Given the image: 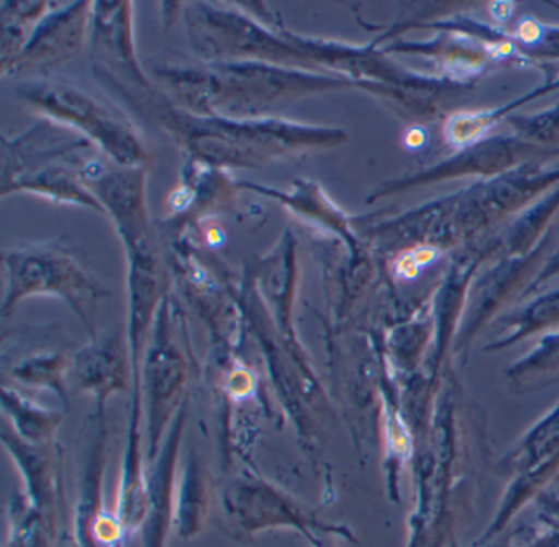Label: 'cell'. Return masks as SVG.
<instances>
[{
  "mask_svg": "<svg viewBox=\"0 0 559 547\" xmlns=\"http://www.w3.org/2000/svg\"><path fill=\"white\" fill-rule=\"evenodd\" d=\"M228 521L241 536H257L271 530H296L319 546L322 534H345L342 526L323 523L309 507L290 497L260 475L243 472L222 491Z\"/></svg>",
  "mask_w": 559,
  "mask_h": 547,
  "instance_id": "3957f363",
  "label": "cell"
},
{
  "mask_svg": "<svg viewBox=\"0 0 559 547\" xmlns=\"http://www.w3.org/2000/svg\"><path fill=\"white\" fill-rule=\"evenodd\" d=\"M510 133L539 147L559 146V102L532 115H510Z\"/></svg>",
  "mask_w": 559,
  "mask_h": 547,
  "instance_id": "d6986e66",
  "label": "cell"
},
{
  "mask_svg": "<svg viewBox=\"0 0 559 547\" xmlns=\"http://www.w3.org/2000/svg\"><path fill=\"white\" fill-rule=\"evenodd\" d=\"M507 389L513 395L538 392L559 380V330L539 336L535 346L507 367Z\"/></svg>",
  "mask_w": 559,
  "mask_h": 547,
  "instance_id": "2e32d148",
  "label": "cell"
},
{
  "mask_svg": "<svg viewBox=\"0 0 559 547\" xmlns=\"http://www.w3.org/2000/svg\"><path fill=\"white\" fill-rule=\"evenodd\" d=\"M186 372L181 356L166 341H156L145 367L146 461L158 455L173 419L185 399Z\"/></svg>",
  "mask_w": 559,
  "mask_h": 547,
  "instance_id": "52a82bcc",
  "label": "cell"
},
{
  "mask_svg": "<svg viewBox=\"0 0 559 547\" xmlns=\"http://www.w3.org/2000/svg\"><path fill=\"white\" fill-rule=\"evenodd\" d=\"M497 5L502 7V9H512V7L515 5V3H513V2L490 3V7H493V9H496ZM512 12H513V10H506V12H503V10H499V12H497V10H490V13H492V15L496 16V20H499V22H507V20H509L510 13H512Z\"/></svg>",
  "mask_w": 559,
  "mask_h": 547,
  "instance_id": "cb8c5ba5",
  "label": "cell"
},
{
  "mask_svg": "<svg viewBox=\"0 0 559 547\" xmlns=\"http://www.w3.org/2000/svg\"><path fill=\"white\" fill-rule=\"evenodd\" d=\"M211 488L201 459L191 452L176 481L175 530L182 540L194 539L207 520Z\"/></svg>",
  "mask_w": 559,
  "mask_h": 547,
  "instance_id": "9a60e30c",
  "label": "cell"
},
{
  "mask_svg": "<svg viewBox=\"0 0 559 547\" xmlns=\"http://www.w3.org/2000/svg\"><path fill=\"white\" fill-rule=\"evenodd\" d=\"M188 408L186 400L169 426L158 455L148 462L145 518L140 527L142 547H166L169 533L175 527L176 481Z\"/></svg>",
  "mask_w": 559,
  "mask_h": 547,
  "instance_id": "8992f818",
  "label": "cell"
},
{
  "mask_svg": "<svg viewBox=\"0 0 559 547\" xmlns=\"http://www.w3.org/2000/svg\"><path fill=\"white\" fill-rule=\"evenodd\" d=\"M129 377L126 356L116 341L84 349L73 366L74 385L90 393L96 405L106 406L114 393L126 389Z\"/></svg>",
  "mask_w": 559,
  "mask_h": 547,
  "instance_id": "4fadbf2b",
  "label": "cell"
},
{
  "mask_svg": "<svg viewBox=\"0 0 559 547\" xmlns=\"http://www.w3.org/2000/svg\"><path fill=\"white\" fill-rule=\"evenodd\" d=\"M513 546V534H500L496 539L489 540V543L480 544V546L471 547H512Z\"/></svg>",
  "mask_w": 559,
  "mask_h": 547,
  "instance_id": "603a6c76",
  "label": "cell"
},
{
  "mask_svg": "<svg viewBox=\"0 0 559 547\" xmlns=\"http://www.w3.org/2000/svg\"><path fill=\"white\" fill-rule=\"evenodd\" d=\"M556 186L559 166L548 167L546 160H533L457 190L453 213L457 245H476Z\"/></svg>",
  "mask_w": 559,
  "mask_h": 547,
  "instance_id": "6da1fadb",
  "label": "cell"
},
{
  "mask_svg": "<svg viewBox=\"0 0 559 547\" xmlns=\"http://www.w3.org/2000/svg\"><path fill=\"white\" fill-rule=\"evenodd\" d=\"M496 333L483 346L484 353L510 349L528 337L545 336L559 330V287L532 295L500 314L493 323ZM490 324V326H492Z\"/></svg>",
  "mask_w": 559,
  "mask_h": 547,
  "instance_id": "8fae6325",
  "label": "cell"
},
{
  "mask_svg": "<svg viewBox=\"0 0 559 547\" xmlns=\"http://www.w3.org/2000/svg\"><path fill=\"white\" fill-rule=\"evenodd\" d=\"M9 269V292L4 311L24 297L34 294H53L64 298L86 321V310L104 292L93 275L63 249H22L5 258Z\"/></svg>",
  "mask_w": 559,
  "mask_h": 547,
  "instance_id": "5b68a950",
  "label": "cell"
},
{
  "mask_svg": "<svg viewBox=\"0 0 559 547\" xmlns=\"http://www.w3.org/2000/svg\"><path fill=\"white\" fill-rule=\"evenodd\" d=\"M559 275V226H556L555 242H552L551 251L546 255L545 262H543L542 269H539L538 275H536L535 282L530 285L526 290L525 298L532 297V295L538 294L549 281L558 277Z\"/></svg>",
  "mask_w": 559,
  "mask_h": 547,
  "instance_id": "7402d4cb",
  "label": "cell"
},
{
  "mask_svg": "<svg viewBox=\"0 0 559 547\" xmlns=\"http://www.w3.org/2000/svg\"><path fill=\"white\" fill-rule=\"evenodd\" d=\"M556 88H559V69L546 74L545 84L532 88L526 94L520 95L515 100L507 102L500 107L457 111V114L450 115L444 120L443 128H441V138H443L444 144H448L453 151L469 146V144L490 136L489 131L497 127L500 121H506L516 108L522 107L526 102L543 97V95L549 94Z\"/></svg>",
  "mask_w": 559,
  "mask_h": 547,
  "instance_id": "7c38bea8",
  "label": "cell"
},
{
  "mask_svg": "<svg viewBox=\"0 0 559 547\" xmlns=\"http://www.w3.org/2000/svg\"><path fill=\"white\" fill-rule=\"evenodd\" d=\"M2 444L14 459L24 478V497L27 498L31 507L40 511L57 527L63 491H61L60 464L55 457L51 444H28L8 428L2 431Z\"/></svg>",
  "mask_w": 559,
  "mask_h": 547,
  "instance_id": "30bf717a",
  "label": "cell"
},
{
  "mask_svg": "<svg viewBox=\"0 0 559 547\" xmlns=\"http://www.w3.org/2000/svg\"><path fill=\"white\" fill-rule=\"evenodd\" d=\"M556 226L532 252L515 258L497 259L489 267L474 274L464 297L463 313L453 337V350L464 356L476 341L477 334L490 326L500 314L523 300L530 285L535 282L546 255L555 242Z\"/></svg>",
  "mask_w": 559,
  "mask_h": 547,
  "instance_id": "7a4b0ae2",
  "label": "cell"
},
{
  "mask_svg": "<svg viewBox=\"0 0 559 547\" xmlns=\"http://www.w3.org/2000/svg\"><path fill=\"white\" fill-rule=\"evenodd\" d=\"M68 362L61 356H41L25 360L14 369V376L27 385L48 389L68 405Z\"/></svg>",
  "mask_w": 559,
  "mask_h": 547,
  "instance_id": "ffe728a7",
  "label": "cell"
},
{
  "mask_svg": "<svg viewBox=\"0 0 559 547\" xmlns=\"http://www.w3.org/2000/svg\"><path fill=\"white\" fill-rule=\"evenodd\" d=\"M558 156L559 146H535L520 140L513 133L492 134L469 146L453 151L450 156L443 157L438 163L382 183L376 193H372L371 200L384 199L395 193L447 182V180L464 179V177L490 179L522 164L533 163V160L548 163Z\"/></svg>",
  "mask_w": 559,
  "mask_h": 547,
  "instance_id": "277c9868",
  "label": "cell"
},
{
  "mask_svg": "<svg viewBox=\"0 0 559 547\" xmlns=\"http://www.w3.org/2000/svg\"><path fill=\"white\" fill-rule=\"evenodd\" d=\"M559 459V402L548 409L500 459L497 472L507 480Z\"/></svg>",
  "mask_w": 559,
  "mask_h": 547,
  "instance_id": "5bb4252c",
  "label": "cell"
},
{
  "mask_svg": "<svg viewBox=\"0 0 559 547\" xmlns=\"http://www.w3.org/2000/svg\"><path fill=\"white\" fill-rule=\"evenodd\" d=\"M539 511V527L528 534H513L512 547H559V500L545 491L536 500Z\"/></svg>",
  "mask_w": 559,
  "mask_h": 547,
  "instance_id": "44dd1931",
  "label": "cell"
},
{
  "mask_svg": "<svg viewBox=\"0 0 559 547\" xmlns=\"http://www.w3.org/2000/svg\"><path fill=\"white\" fill-rule=\"evenodd\" d=\"M2 408L11 419L12 432L22 441L34 445L53 444L55 435L63 421L60 412L32 402L12 389H2Z\"/></svg>",
  "mask_w": 559,
  "mask_h": 547,
  "instance_id": "e0dca14e",
  "label": "cell"
},
{
  "mask_svg": "<svg viewBox=\"0 0 559 547\" xmlns=\"http://www.w3.org/2000/svg\"><path fill=\"white\" fill-rule=\"evenodd\" d=\"M559 212V186L539 197L528 209L520 212L515 218L480 239L479 246L473 245L469 254L479 264L497 259L515 258L532 252L552 228V218Z\"/></svg>",
  "mask_w": 559,
  "mask_h": 547,
  "instance_id": "9c48e42d",
  "label": "cell"
},
{
  "mask_svg": "<svg viewBox=\"0 0 559 547\" xmlns=\"http://www.w3.org/2000/svg\"><path fill=\"white\" fill-rule=\"evenodd\" d=\"M107 465L106 406L96 405L84 439L78 500L73 516L74 547H103L97 539L100 520L107 508L104 503V478Z\"/></svg>",
  "mask_w": 559,
  "mask_h": 547,
  "instance_id": "ba28073f",
  "label": "cell"
},
{
  "mask_svg": "<svg viewBox=\"0 0 559 547\" xmlns=\"http://www.w3.org/2000/svg\"><path fill=\"white\" fill-rule=\"evenodd\" d=\"M523 58L536 66L559 62V26L539 22L535 16H523L512 35Z\"/></svg>",
  "mask_w": 559,
  "mask_h": 547,
  "instance_id": "ac0fdd59",
  "label": "cell"
}]
</instances>
